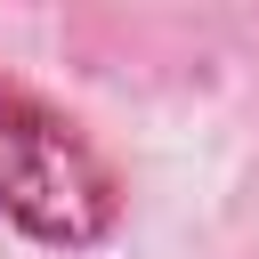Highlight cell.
Listing matches in <instances>:
<instances>
[{"label": "cell", "mask_w": 259, "mask_h": 259, "mask_svg": "<svg viewBox=\"0 0 259 259\" xmlns=\"http://www.w3.org/2000/svg\"><path fill=\"white\" fill-rule=\"evenodd\" d=\"M0 227L40 251H97L121 227V178L73 113L0 81Z\"/></svg>", "instance_id": "6da1fadb"}]
</instances>
